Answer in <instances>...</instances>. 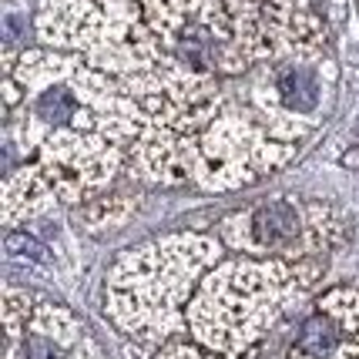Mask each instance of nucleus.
I'll return each instance as SVG.
<instances>
[{"label":"nucleus","instance_id":"1","mask_svg":"<svg viewBox=\"0 0 359 359\" xmlns=\"http://www.w3.org/2000/svg\"><path fill=\"white\" fill-rule=\"evenodd\" d=\"M292 292V276L282 266H229L205 285L191 306L195 332L205 343L235 349L249 343L272 319V309Z\"/></svg>","mask_w":359,"mask_h":359},{"label":"nucleus","instance_id":"4","mask_svg":"<svg viewBox=\"0 0 359 359\" xmlns=\"http://www.w3.org/2000/svg\"><path fill=\"white\" fill-rule=\"evenodd\" d=\"M245 235L259 249H282L299 238V212L289 202H266L245 219Z\"/></svg>","mask_w":359,"mask_h":359},{"label":"nucleus","instance_id":"2","mask_svg":"<svg viewBox=\"0 0 359 359\" xmlns=\"http://www.w3.org/2000/svg\"><path fill=\"white\" fill-rule=\"evenodd\" d=\"M292 359H359V296L336 292L299 329Z\"/></svg>","mask_w":359,"mask_h":359},{"label":"nucleus","instance_id":"5","mask_svg":"<svg viewBox=\"0 0 359 359\" xmlns=\"http://www.w3.org/2000/svg\"><path fill=\"white\" fill-rule=\"evenodd\" d=\"M279 94L289 108L309 111V108H316V101H319V84H316V78L309 71L289 67V71H282V78H279Z\"/></svg>","mask_w":359,"mask_h":359},{"label":"nucleus","instance_id":"3","mask_svg":"<svg viewBox=\"0 0 359 359\" xmlns=\"http://www.w3.org/2000/svg\"><path fill=\"white\" fill-rule=\"evenodd\" d=\"M57 309H44V316H34L31 323H24V332L17 326H11V356L7 359H67L71 356V339H64L61 332L54 329Z\"/></svg>","mask_w":359,"mask_h":359},{"label":"nucleus","instance_id":"6","mask_svg":"<svg viewBox=\"0 0 359 359\" xmlns=\"http://www.w3.org/2000/svg\"><path fill=\"white\" fill-rule=\"evenodd\" d=\"M7 252L17 255V259H27V262H37V266H47L50 262V252L34 238V235H24V232H14L7 238Z\"/></svg>","mask_w":359,"mask_h":359}]
</instances>
